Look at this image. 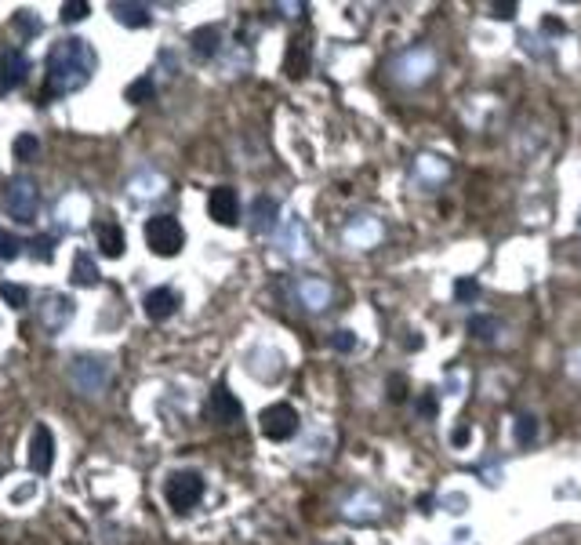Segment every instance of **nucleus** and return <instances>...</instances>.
<instances>
[{"label":"nucleus","instance_id":"obj_17","mask_svg":"<svg viewBox=\"0 0 581 545\" xmlns=\"http://www.w3.org/2000/svg\"><path fill=\"white\" fill-rule=\"evenodd\" d=\"M124 98H128V102H135V106L149 102V98H153V77H138L128 91H124Z\"/></svg>","mask_w":581,"mask_h":545},{"label":"nucleus","instance_id":"obj_8","mask_svg":"<svg viewBox=\"0 0 581 545\" xmlns=\"http://www.w3.org/2000/svg\"><path fill=\"white\" fill-rule=\"evenodd\" d=\"M207 214L218 225H236L240 222V200H236V189H229V186H218V189H211V197H207Z\"/></svg>","mask_w":581,"mask_h":545},{"label":"nucleus","instance_id":"obj_28","mask_svg":"<svg viewBox=\"0 0 581 545\" xmlns=\"http://www.w3.org/2000/svg\"><path fill=\"white\" fill-rule=\"evenodd\" d=\"M389 397H393L396 403H400L403 397H407V382H403L400 375H393V378H389Z\"/></svg>","mask_w":581,"mask_h":545},{"label":"nucleus","instance_id":"obj_27","mask_svg":"<svg viewBox=\"0 0 581 545\" xmlns=\"http://www.w3.org/2000/svg\"><path fill=\"white\" fill-rule=\"evenodd\" d=\"M19 247H22V244H19L15 236H11L8 230H0V258H4V262H8V258H15V255H19Z\"/></svg>","mask_w":581,"mask_h":545},{"label":"nucleus","instance_id":"obj_6","mask_svg":"<svg viewBox=\"0 0 581 545\" xmlns=\"http://www.w3.org/2000/svg\"><path fill=\"white\" fill-rule=\"evenodd\" d=\"M207 414L214 418L218 425H236L240 418H244V408H240V400L229 392V386H214L211 389V400H207Z\"/></svg>","mask_w":581,"mask_h":545},{"label":"nucleus","instance_id":"obj_23","mask_svg":"<svg viewBox=\"0 0 581 545\" xmlns=\"http://www.w3.org/2000/svg\"><path fill=\"white\" fill-rule=\"evenodd\" d=\"M36 149H41L36 135H30V131H26V135H19V138H15V157H19V160H30V157L36 153Z\"/></svg>","mask_w":581,"mask_h":545},{"label":"nucleus","instance_id":"obj_1","mask_svg":"<svg viewBox=\"0 0 581 545\" xmlns=\"http://www.w3.org/2000/svg\"><path fill=\"white\" fill-rule=\"evenodd\" d=\"M98 66V58L91 52V44L80 36H66L52 47L47 55V84H44V98L52 95H69L91 80V73Z\"/></svg>","mask_w":581,"mask_h":545},{"label":"nucleus","instance_id":"obj_25","mask_svg":"<svg viewBox=\"0 0 581 545\" xmlns=\"http://www.w3.org/2000/svg\"><path fill=\"white\" fill-rule=\"evenodd\" d=\"M30 247H33V258L47 262L52 258V247H55V236H36V240H30Z\"/></svg>","mask_w":581,"mask_h":545},{"label":"nucleus","instance_id":"obj_13","mask_svg":"<svg viewBox=\"0 0 581 545\" xmlns=\"http://www.w3.org/2000/svg\"><path fill=\"white\" fill-rule=\"evenodd\" d=\"M284 73H287L290 80H298V77H306V73H309V47L301 44V41H290V44H287Z\"/></svg>","mask_w":581,"mask_h":545},{"label":"nucleus","instance_id":"obj_3","mask_svg":"<svg viewBox=\"0 0 581 545\" xmlns=\"http://www.w3.org/2000/svg\"><path fill=\"white\" fill-rule=\"evenodd\" d=\"M163 494H168V505H171V509L189 513L200 498H204V480H200V473H189V469H185V473H171Z\"/></svg>","mask_w":581,"mask_h":545},{"label":"nucleus","instance_id":"obj_4","mask_svg":"<svg viewBox=\"0 0 581 545\" xmlns=\"http://www.w3.org/2000/svg\"><path fill=\"white\" fill-rule=\"evenodd\" d=\"M36 204H41V193H36V186H33L30 179H15V182L8 186V193H4V208L11 211V219L30 222L33 214H36Z\"/></svg>","mask_w":581,"mask_h":545},{"label":"nucleus","instance_id":"obj_2","mask_svg":"<svg viewBox=\"0 0 581 545\" xmlns=\"http://www.w3.org/2000/svg\"><path fill=\"white\" fill-rule=\"evenodd\" d=\"M146 244H149L153 255L171 258V255H179V251H182L185 230L179 225V219H171V214H153V219L146 222Z\"/></svg>","mask_w":581,"mask_h":545},{"label":"nucleus","instance_id":"obj_5","mask_svg":"<svg viewBox=\"0 0 581 545\" xmlns=\"http://www.w3.org/2000/svg\"><path fill=\"white\" fill-rule=\"evenodd\" d=\"M262 433L269 440H290L298 433V411L290 403H269L262 411Z\"/></svg>","mask_w":581,"mask_h":545},{"label":"nucleus","instance_id":"obj_7","mask_svg":"<svg viewBox=\"0 0 581 545\" xmlns=\"http://www.w3.org/2000/svg\"><path fill=\"white\" fill-rule=\"evenodd\" d=\"M26 462H30L33 473H47V469H52V462H55V436H52V429H47V425H36V429H33Z\"/></svg>","mask_w":581,"mask_h":545},{"label":"nucleus","instance_id":"obj_11","mask_svg":"<svg viewBox=\"0 0 581 545\" xmlns=\"http://www.w3.org/2000/svg\"><path fill=\"white\" fill-rule=\"evenodd\" d=\"M95 236H98V247H102V255H109V258H120L124 247H128V236H124V230H120L117 222H98Z\"/></svg>","mask_w":581,"mask_h":545},{"label":"nucleus","instance_id":"obj_15","mask_svg":"<svg viewBox=\"0 0 581 545\" xmlns=\"http://www.w3.org/2000/svg\"><path fill=\"white\" fill-rule=\"evenodd\" d=\"M189 41H193V52H196L200 58H211L214 52H218V30H214V26L196 30L193 36H189Z\"/></svg>","mask_w":581,"mask_h":545},{"label":"nucleus","instance_id":"obj_20","mask_svg":"<svg viewBox=\"0 0 581 545\" xmlns=\"http://www.w3.org/2000/svg\"><path fill=\"white\" fill-rule=\"evenodd\" d=\"M538 436V418L534 414H520L516 418V443H530Z\"/></svg>","mask_w":581,"mask_h":545},{"label":"nucleus","instance_id":"obj_16","mask_svg":"<svg viewBox=\"0 0 581 545\" xmlns=\"http://www.w3.org/2000/svg\"><path fill=\"white\" fill-rule=\"evenodd\" d=\"M255 230H273L276 225V200L273 197H258L255 200Z\"/></svg>","mask_w":581,"mask_h":545},{"label":"nucleus","instance_id":"obj_31","mask_svg":"<svg viewBox=\"0 0 581 545\" xmlns=\"http://www.w3.org/2000/svg\"><path fill=\"white\" fill-rule=\"evenodd\" d=\"M494 11H498V19H505V22L516 19V4H494Z\"/></svg>","mask_w":581,"mask_h":545},{"label":"nucleus","instance_id":"obj_29","mask_svg":"<svg viewBox=\"0 0 581 545\" xmlns=\"http://www.w3.org/2000/svg\"><path fill=\"white\" fill-rule=\"evenodd\" d=\"M451 443H454V447H465V443H469V425H458V429H454V433H451Z\"/></svg>","mask_w":581,"mask_h":545},{"label":"nucleus","instance_id":"obj_32","mask_svg":"<svg viewBox=\"0 0 581 545\" xmlns=\"http://www.w3.org/2000/svg\"><path fill=\"white\" fill-rule=\"evenodd\" d=\"M541 26H545V33H563V30H567L563 22H560V19H552V15H549L545 22H541Z\"/></svg>","mask_w":581,"mask_h":545},{"label":"nucleus","instance_id":"obj_21","mask_svg":"<svg viewBox=\"0 0 581 545\" xmlns=\"http://www.w3.org/2000/svg\"><path fill=\"white\" fill-rule=\"evenodd\" d=\"M87 15H91V4H87V0H69V4H62V19L66 22H80Z\"/></svg>","mask_w":581,"mask_h":545},{"label":"nucleus","instance_id":"obj_10","mask_svg":"<svg viewBox=\"0 0 581 545\" xmlns=\"http://www.w3.org/2000/svg\"><path fill=\"white\" fill-rule=\"evenodd\" d=\"M142 306H146L149 320H168V316L179 309V295H174L171 287H153V291L142 298Z\"/></svg>","mask_w":581,"mask_h":545},{"label":"nucleus","instance_id":"obj_24","mask_svg":"<svg viewBox=\"0 0 581 545\" xmlns=\"http://www.w3.org/2000/svg\"><path fill=\"white\" fill-rule=\"evenodd\" d=\"M454 298H458V302H472V298H479V284L469 280V276H462V280L454 284Z\"/></svg>","mask_w":581,"mask_h":545},{"label":"nucleus","instance_id":"obj_30","mask_svg":"<svg viewBox=\"0 0 581 545\" xmlns=\"http://www.w3.org/2000/svg\"><path fill=\"white\" fill-rule=\"evenodd\" d=\"M418 411H422L425 418H433V414H436V397H433V392H425V397H422V403H418Z\"/></svg>","mask_w":581,"mask_h":545},{"label":"nucleus","instance_id":"obj_12","mask_svg":"<svg viewBox=\"0 0 581 545\" xmlns=\"http://www.w3.org/2000/svg\"><path fill=\"white\" fill-rule=\"evenodd\" d=\"M113 19L124 22V26H131V30H138V26H149V8L146 4H131V0H117V4H113Z\"/></svg>","mask_w":581,"mask_h":545},{"label":"nucleus","instance_id":"obj_19","mask_svg":"<svg viewBox=\"0 0 581 545\" xmlns=\"http://www.w3.org/2000/svg\"><path fill=\"white\" fill-rule=\"evenodd\" d=\"M469 335H476V338H494L498 335V320H494V316H472V320H469Z\"/></svg>","mask_w":581,"mask_h":545},{"label":"nucleus","instance_id":"obj_14","mask_svg":"<svg viewBox=\"0 0 581 545\" xmlns=\"http://www.w3.org/2000/svg\"><path fill=\"white\" fill-rule=\"evenodd\" d=\"M73 284L77 287H95L98 284V265L87 251H77L73 255Z\"/></svg>","mask_w":581,"mask_h":545},{"label":"nucleus","instance_id":"obj_22","mask_svg":"<svg viewBox=\"0 0 581 545\" xmlns=\"http://www.w3.org/2000/svg\"><path fill=\"white\" fill-rule=\"evenodd\" d=\"M15 26H19V33H26V36H36L44 26H41V19L33 15V11H19L15 15Z\"/></svg>","mask_w":581,"mask_h":545},{"label":"nucleus","instance_id":"obj_26","mask_svg":"<svg viewBox=\"0 0 581 545\" xmlns=\"http://www.w3.org/2000/svg\"><path fill=\"white\" fill-rule=\"evenodd\" d=\"M331 346H334L338 353H352V349H356V335L342 327V331H334V335H331Z\"/></svg>","mask_w":581,"mask_h":545},{"label":"nucleus","instance_id":"obj_9","mask_svg":"<svg viewBox=\"0 0 581 545\" xmlns=\"http://www.w3.org/2000/svg\"><path fill=\"white\" fill-rule=\"evenodd\" d=\"M30 73V58L19 52V47H8L4 55H0V95L15 91V87L26 80Z\"/></svg>","mask_w":581,"mask_h":545},{"label":"nucleus","instance_id":"obj_18","mask_svg":"<svg viewBox=\"0 0 581 545\" xmlns=\"http://www.w3.org/2000/svg\"><path fill=\"white\" fill-rule=\"evenodd\" d=\"M0 298H4L11 309H22L30 302V291L19 287V284H11V280H4V284H0Z\"/></svg>","mask_w":581,"mask_h":545}]
</instances>
